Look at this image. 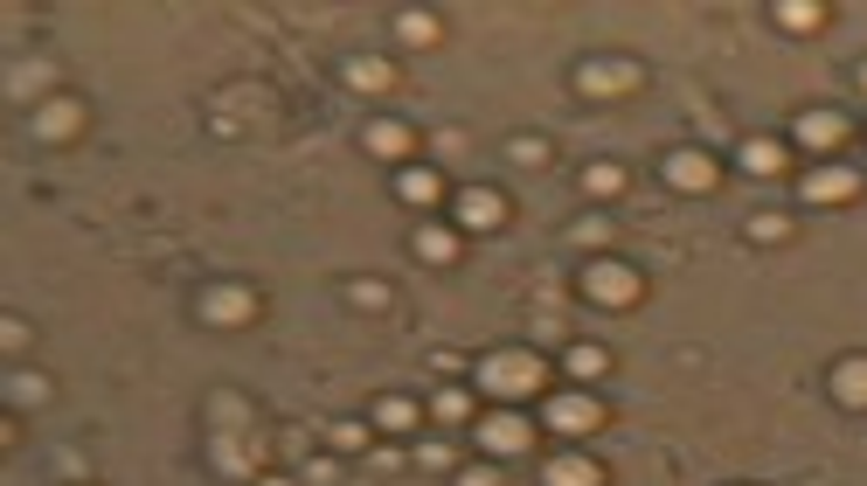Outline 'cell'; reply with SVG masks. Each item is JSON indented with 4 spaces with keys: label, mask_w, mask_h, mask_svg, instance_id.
Here are the masks:
<instances>
[{
    "label": "cell",
    "mask_w": 867,
    "mask_h": 486,
    "mask_svg": "<svg viewBox=\"0 0 867 486\" xmlns=\"http://www.w3.org/2000/svg\"><path fill=\"white\" fill-rule=\"evenodd\" d=\"M479 390L486 396H500V403H520V396H535L541 382H548V369H541V354H528V348H500V354H486L479 369Z\"/></svg>",
    "instance_id": "obj_1"
},
{
    "label": "cell",
    "mask_w": 867,
    "mask_h": 486,
    "mask_svg": "<svg viewBox=\"0 0 867 486\" xmlns=\"http://www.w3.org/2000/svg\"><path fill=\"white\" fill-rule=\"evenodd\" d=\"M584 292H590L597 306H632V299L646 292V278H639L632 265H618V258H597V265L584 271Z\"/></svg>",
    "instance_id": "obj_2"
},
{
    "label": "cell",
    "mask_w": 867,
    "mask_h": 486,
    "mask_svg": "<svg viewBox=\"0 0 867 486\" xmlns=\"http://www.w3.org/2000/svg\"><path fill=\"white\" fill-rule=\"evenodd\" d=\"M548 431H562V438H590V431L603 424V403L584 396V390H562V396H548Z\"/></svg>",
    "instance_id": "obj_3"
},
{
    "label": "cell",
    "mask_w": 867,
    "mask_h": 486,
    "mask_svg": "<svg viewBox=\"0 0 867 486\" xmlns=\"http://www.w3.org/2000/svg\"><path fill=\"white\" fill-rule=\"evenodd\" d=\"M576 91L584 97H625V91H639V63H625V56H597L576 70Z\"/></svg>",
    "instance_id": "obj_4"
},
{
    "label": "cell",
    "mask_w": 867,
    "mask_h": 486,
    "mask_svg": "<svg viewBox=\"0 0 867 486\" xmlns=\"http://www.w3.org/2000/svg\"><path fill=\"white\" fill-rule=\"evenodd\" d=\"M479 445L493 458H520V452L535 445V424L520 417V411H493V417H479Z\"/></svg>",
    "instance_id": "obj_5"
},
{
    "label": "cell",
    "mask_w": 867,
    "mask_h": 486,
    "mask_svg": "<svg viewBox=\"0 0 867 486\" xmlns=\"http://www.w3.org/2000/svg\"><path fill=\"white\" fill-rule=\"evenodd\" d=\"M202 320H208V327H250V320H257V292H250V286H208Z\"/></svg>",
    "instance_id": "obj_6"
},
{
    "label": "cell",
    "mask_w": 867,
    "mask_h": 486,
    "mask_svg": "<svg viewBox=\"0 0 867 486\" xmlns=\"http://www.w3.org/2000/svg\"><path fill=\"white\" fill-rule=\"evenodd\" d=\"M667 188H680V195H701V188H715V161H708L701 146H680V153H667Z\"/></svg>",
    "instance_id": "obj_7"
},
{
    "label": "cell",
    "mask_w": 867,
    "mask_h": 486,
    "mask_svg": "<svg viewBox=\"0 0 867 486\" xmlns=\"http://www.w3.org/2000/svg\"><path fill=\"white\" fill-rule=\"evenodd\" d=\"M798 195L812 201V209H826V201H854V195H860V174H854V167H812Z\"/></svg>",
    "instance_id": "obj_8"
},
{
    "label": "cell",
    "mask_w": 867,
    "mask_h": 486,
    "mask_svg": "<svg viewBox=\"0 0 867 486\" xmlns=\"http://www.w3.org/2000/svg\"><path fill=\"white\" fill-rule=\"evenodd\" d=\"M507 223V201L493 188H465L458 195V229H500Z\"/></svg>",
    "instance_id": "obj_9"
},
{
    "label": "cell",
    "mask_w": 867,
    "mask_h": 486,
    "mask_svg": "<svg viewBox=\"0 0 867 486\" xmlns=\"http://www.w3.org/2000/svg\"><path fill=\"white\" fill-rule=\"evenodd\" d=\"M541 486H603V466L584 452H562V458H548L541 466Z\"/></svg>",
    "instance_id": "obj_10"
},
{
    "label": "cell",
    "mask_w": 867,
    "mask_h": 486,
    "mask_svg": "<svg viewBox=\"0 0 867 486\" xmlns=\"http://www.w3.org/2000/svg\"><path fill=\"white\" fill-rule=\"evenodd\" d=\"M798 146H812V153L847 146V118H839V112H805L798 118Z\"/></svg>",
    "instance_id": "obj_11"
},
{
    "label": "cell",
    "mask_w": 867,
    "mask_h": 486,
    "mask_svg": "<svg viewBox=\"0 0 867 486\" xmlns=\"http://www.w3.org/2000/svg\"><path fill=\"white\" fill-rule=\"evenodd\" d=\"M833 396L847 403V411H867V354H847V362L833 369Z\"/></svg>",
    "instance_id": "obj_12"
},
{
    "label": "cell",
    "mask_w": 867,
    "mask_h": 486,
    "mask_svg": "<svg viewBox=\"0 0 867 486\" xmlns=\"http://www.w3.org/2000/svg\"><path fill=\"white\" fill-rule=\"evenodd\" d=\"M76 125H84V112H76L70 97H56V105H42V112H35V133H42V139H70Z\"/></svg>",
    "instance_id": "obj_13"
},
{
    "label": "cell",
    "mask_w": 867,
    "mask_h": 486,
    "mask_svg": "<svg viewBox=\"0 0 867 486\" xmlns=\"http://www.w3.org/2000/svg\"><path fill=\"white\" fill-rule=\"evenodd\" d=\"M743 174H756V182L784 174V146L777 139H743Z\"/></svg>",
    "instance_id": "obj_14"
},
{
    "label": "cell",
    "mask_w": 867,
    "mask_h": 486,
    "mask_svg": "<svg viewBox=\"0 0 867 486\" xmlns=\"http://www.w3.org/2000/svg\"><path fill=\"white\" fill-rule=\"evenodd\" d=\"M368 153H382V161H403V153H410V125L375 118V125H368Z\"/></svg>",
    "instance_id": "obj_15"
},
{
    "label": "cell",
    "mask_w": 867,
    "mask_h": 486,
    "mask_svg": "<svg viewBox=\"0 0 867 486\" xmlns=\"http://www.w3.org/2000/svg\"><path fill=\"white\" fill-rule=\"evenodd\" d=\"M396 195L410 201V209H431V201H437V174L431 167H403L396 174Z\"/></svg>",
    "instance_id": "obj_16"
},
{
    "label": "cell",
    "mask_w": 867,
    "mask_h": 486,
    "mask_svg": "<svg viewBox=\"0 0 867 486\" xmlns=\"http://www.w3.org/2000/svg\"><path fill=\"white\" fill-rule=\"evenodd\" d=\"M826 21L819 0H777V29H792V35H812Z\"/></svg>",
    "instance_id": "obj_17"
},
{
    "label": "cell",
    "mask_w": 867,
    "mask_h": 486,
    "mask_svg": "<svg viewBox=\"0 0 867 486\" xmlns=\"http://www.w3.org/2000/svg\"><path fill=\"white\" fill-rule=\"evenodd\" d=\"M416 258H424V265H452L458 258V237H452V229H416Z\"/></svg>",
    "instance_id": "obj_18"
},
{
    "label": "cell",
    "mask_w": 867,
    "mask_h": 486,
    "mask_svg": "<svg viewBox=\"0 0 867 486\" xmlns=\"http://www.w3.org/2000/svg\"><path fill=\"white\" fill-rule=\"evenodd\" d=\"M396 35H403L410 49H431V42H437V14H424V8H410V14H396Z\"/></svg>",
    "instance_id": "obj_19"
},
{
    "label": "cell",
    "mask_w": 867,
    "mask_h": 486,
    "mask_svg": "<svg viewBox=\"0 0 867 486\" xmlns=\"http://www.w3.org/2000/svg\"><path fill=\"white\" fill-rule=\"evenodd\" d=\"M348 84H354V91H389V63H382V56H354V63H348Z\"/></svg>",
    "instance_id": "obj_20"
},
{
    "label": "cell",
    "mask_w": 867,
    "mask_h": 486,
    "mask_svg": "<svg viewBox=\"0 0 867 486\" xmlns=\"http://www.w3.org/2000/svg\"><path fill=\"white\" fill-rule=\"evenodd\" d=\"M603 369H611V354H603V348H590V341L569 348V375H576V382H597Z\"/></svg>",
    "instance_id": "obj_21"
},
{
    "label": "cell",
    "mask_w": 867,
    "mask_h": 486,
    "mask_svg": "<svg viewBox=\"0 0 867 486\" xmlns=\"http://www.w3.org/2000/svg\"><path fill=\"white\" fill-rule=\"evenodd\" d=\"M375 424H382V431H410V424H416V403H410V396H382V403H375Z\"/></svg>",
    "instance_id": "obj_22"
},
{
    "label": "cell",
    "mask_w": 867,
    "mask_h": 486,
    "mask_svg": "<svg viewBox=\"0 0 867 486\" xmlns=\"http://www.w3.org/2000/svg\"><path fill=\"white\" fill-rule=\"evenodd\" d=\"M431 417H437V424H465V417H472V396H465V390H437Z\"/></svg>",
    "instance_id": "obj_23"
},
{
    "label": "cell",
    "mask_w": 867,
    "mask_h": 486,
    "mask_svg": "<svg viewBox=\"0 0 867 486\" xmlns=\"http://www.w3.org/2000/svg\"><path fill=\"white\" fill-rule=\"evenodd\" d=\"M584 188H590V195H618V188H625V167H611V161H597V167L584 174Z\"/></svg>",
    "instance_id": "obj_24"
},
{
    "label": "cell",
    "mask_w": 867,
    "mask_h": 486,
    "mask_svg": "<svg viewBox=\"0 0 867 486\" xmlns=\"http://www.w3.org/2000/svg\"><path fill=\"white\" fill-rule=\"evenodd\" d=\"M333 445L340 452H361L368 445V424H333Z\"/></svg>",
    "instance_id": "obj_25"
},
{
    "label": "cell",
    "mask_w": 867,
    "mask_h": 486,
    "mask_svg": "<svg viewBox=\"0 0 867 486\" xmlns=\"http://www.w3.org/2000/svg\"><path fill=\"white\" fill-rule=\"evenodd\" d=\"M514 161H520V167H541L548 146H541V139H514Z\"/></svg>",
    "instance_id": "obj_26"
},
{
    "label": "cell",
    "mask_w": 867,
    "mask_h": 486,
    "mask_svg": "<svg viewBox=\"0 0 867 486\" xmlns=\"http://www.w3.org/2000/svg\"><path fill=\"white\" fill-rule=\"evenodd\" d=\"M458 486H500V473H493V466H472V473H458Z\"/></svg>",
    "instance_id": "obj_27"
},
{
    "label": "cell",
    "mask_w": 867,
    "mask_h": 486,
    "mask_svg": "<svg viewBox=\"0 0 867 486\" xmlns=\"http://www.w3.org/2000/svg\"><path fill=\"white\" fill-rule=\"evenodd\" d=\"M860 84H867V70H860Z\"/></svg>",
    "instance_id": "obj_28"
}]
</instances>
